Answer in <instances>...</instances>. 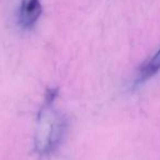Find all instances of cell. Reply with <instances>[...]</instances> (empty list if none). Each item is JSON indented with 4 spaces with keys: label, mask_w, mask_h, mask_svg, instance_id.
Returning a JSON list of instances; mask_svg holds the SVG:
<instances>
[{
    "label": "cell",
    "mask_w": 160,
    "mask_h": 160,
    "mask_svg": "<svg viewBox=\"0 0 160 160\" xmlns=\"http://www.w3.org/2000/svg\"><path fill=\"white\" fill-rule=\"evenodd\" d=\"M57 94V90L47 91L45 103L38 116V132L35 145L41 152H49L55 150L64 135L66 122L64 118L54 111L53 103Z\"/></svg>",
    "instance_id": "6da1fadb"
},
{
    "label": "cell",
    "mask_w": 160,
    "mask_h": 160,
    "mask_svg": "<svg viewBox=\"0 0 160 160\" xmlns=\"http://www.w3.org/2000/svg\"><path fill=\"white\" fill-rule=\"evenodd\" d=\"M42 11L40 0H22L18 13L19 25L25 30L33 28L40 19Z\"/></svg>",
    "instance_id": "7a4b0ae2"
},
{
    "label": "cell",
    "mask_w": 160,
    "mask_h": 160,
    "mask_svg": "<svg viewBox=\"0 0 160 160\" xmlns=\"http://www.w3.org/2000/svg\"><path fill=\"white\" fill-rule=\"evenodd\" d=\"M160 70V48L157 51V53L150 58L147 62H145L144 66L139 69L137 75L136 82L140 83L144 82L152 76H155Z\"/></svg>",
    "instance_id": "3957f363"
}]
</instances>
